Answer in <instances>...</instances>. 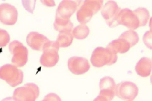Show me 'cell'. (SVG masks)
I'll list each match as a JSON object with an SVG mask.
<instances>
[{"mask_svg": "<svg viewBox=\"0 0 152 101\" xmlns=\"http://www.w3.org/2000/svg\"><path fill=\"white\" fill-rule=\"evenodd\" d=\"M117 59V54L111 50L107 48L98 47L93 51L90 60L93 66L99 68L112 65Z\"/></svg>", "mask_w": 152, "mask_h": 101, "instance_id": "cell-1", "label": "cell"}, {"mask_svg": "<svg viewBox=\"0 0 152 101\" xmlns=\"http://www.w3.org/2000/svg\"><path fill=\"white\" fill-rule=\"evenodd\" d=\"M23 77V71L13 65L6 64L0 67V78L12 87H15L21 84Z\"/></svg>", "mask_w": 152, "mask_h": 101, "instance_id": "cell-2", "label": "cell"}, {"mask_svg": "<svg viewBox=\"0 0 152 101\" xmlns=\"http://www.w3.org/2000/svg\"><path fill=\"white\" fill-rule=\"evenodd\" d=\"M59 48L56 41L49 40L47 42L43 48V52L40 58L41 64L46 67L55 65L59 59L58 51Z\"/></svg>", "mask_w": 152, "mask_h": 101, "instance_id": "cell-3", "label": "cell"}, {"mask_svg": "<svg viewBox=\"0 0 152 101\" xmlns=\"http://www.w3.org/2000/svg\"><path fill=\"white\" fill-rule=\"evenodd\" d=\"M9 49L12 54L11 62L13 65L21 67L26 64L28 60V50L20 41L15 40L11 42Z\"/></svg>", "mask_w": 152, "mask_h": 101, "instance_id": "cell-4", "label": "cell"}, {"mask_svg": "<svg viewBox=\"0 0 152 101\" xmlns=\"http://www.w3.org/2000/svg\"><path fill=\"white\" fill-rule=\"evenodd\" d=\"M39 94V89L35 84L30 82L15 89L12 97L15 101H35Z\"/></svg>", "mask_w": 152, "mask_h": 101, "instance_id": "cell-5", "label": "cell"}, {"mask_svg": "<svg viewBox=\"0 0 152 101\" xmlns=\"http://www.w3.org/2000/svg\"><path fill=\"white\" fill-rule=\"evenodd\" d=\"M85 0L77 12V18L82 24H84L91 20L93 15L100 9L102 4L99 1Z\"/></svg>", "mask_w": 152, "mask_h": 101, "instance_id": "cell-6", "label": "cell"}, {"mask_svg": "<svg viewBox=\"0 0 152 101\" xmlns=\"http://www.w3.org/2000/svg\"><path fill=\"white\" fill-rule=\"evenodd\" d=\"M138 91V88L135 83L123 81L116 85L115 95L124 100L132 101L137 95Z\"/></svg>", "mask_w": 152, "mask_h": 101, "instance_id": "cell-7", "label": "cell"}, {"mask_svg": "<svg viewBox=\"0 0 152 101\" xmlns=\"http://www.w3.org/2000/svg\"><path fill=\"white\" fill-rule=\"evenodd\" d=\"M18 12L12 5L6 3L0 4V21L8 25L15 24L17 20Z\"/></svg>", "mask_w": 152, "mask_h": 101, "instance_id": "cell-8", "label": "cell"}, {"mask_svg": "<svg viewBox=\"0 0 152 101\" xmlns=\"http://www.w3.org/2000/svg\"><path fill=\"white\" fill-rule=\"evenodd\" d=\"M116 84L114 79L110 76H105L100 80L99 83L100 92L99 95L111 101L115 95Z\"/></svg>", "mask_w": 152, "mask_h": 101, "instance_id": "cell-9", "label": "cell"}, {"mask_svg": "<svg viewBox=\"0 0 152 101\" xmlns=\"http://www.w3.org/2000/svg\"><path fill=\"white\" fill-rule=\"evenodd\" d=\"M67 65L70 72L77 75L84 74L87 72L90 68L88 60L81 57H71L67 61Z\"/></svg>", "mask_w": 152, "mask_h": 101, "instance_id": "cell-10", "label": "cell"}, {"mask_svg": "<svg viewBox=\"0 0 152 101\" xmlns=\"http://www.w3.org/2000/svg\"><path fill=\"white\" fill-rule=\"evenodd\" d=\"M117 22L129 28H135L139 27L137 17L132 11L128 9H122L118 14Z\"/></svg>", "mask_w": 152, "mask_h": 101, "instance_id": "cell-11", "label": "cell"}, {"mask_svg": "<svg viewBox=\"0 0 152 101\" xmlns=\"http://www.w3.org/2000/svg\"><path fill=\"white\" fill-rule=\"evenodd\" d=\"M108 2L104 6L102 14L104 18L108 21V25H117V17L120 10L117 4L114 1Z\"/></svg>", "mask_w": 152, "mask_h": 101, "instance_id": "cell-12", "label": "cell"}, {"mask_svg": "<svg viewBox=\"0 0 152 101\" xmlns=\"http://www.w3.org/2000/svg\"><path fill=\"white\" fill-rule=\"evenodd\" d=\"M77 6V4L74 1L62 0L57 9L55 17L69 19L76 11Z\"/></svg>", "mask_w": 152, "mask_h": 101, "instance_id": "cell-13", "label": "cell"}, {"mask_svg": "<svg viewBox=\"0 0 152 101\" xmlns=\"http://www.w3.org/2000/svg\"><path fill=\"white\" fill-rule=\"evenodd\" d=\"M49 40L46 36L36 32H30L26 38L28 45L32 49L36 50H42L44 45Z\"/></svg>", "mask_w": 152, "mask_h": 101, "instance_id": "cell-14", "label": "cell"}, {"mask_svg": "<svg viewBox=\"0 0 152 101\" xmlns=\"http://www.w3.org/2000/svg\"><path fill=\"white\" fill-rule=\"evenodd\" d=\"M151 60L146 57H143L136 64L135 70L140 76L147 77L151 73Z\"/></svg>", "mask_w": 152, "mask_h": 101, "instance_id": "cell-15", "label": "cell"}, {"mask_svg": "<svg viewBox=\"0 0 152 101\" xmlns=\"http://www.w3.org/2000/svg\"><path fill=\"white\" fill-rule=\"evenodd\" d=\"M131 47L130 44L124 39L119 38L110 43L106 47L117 53H124L127 52Z\"/></svg>", "mask_w": 152, "mask_h": 101, "instance_id": "cell-16", "label": "cell"}, {"mask_svg": "<svg viewBox=\"0 0 152 101\" xmlns=\"http://www.w3.org/2000/svg\"><path fill=\"white\" fill-rule=\"evenodd\" d=\"M54 29L59 32L66 31H72L73 24L69 19L55 17L53 24Z\"/></svg>", "mask_w": 152, "mask_h": 101, "instance_id": "cell-17", "label": "cell"}, {"mask_svg": "<svg viewBox=\"0 0 152 101\" xmlns=\"http://www.w3.org/2000/svg\"><path fill=\"white\" fill-rule=\"evenodd\" d=\"M72 32L71 31H66L59 32L56 41L59 47H67L71 45L74 37Z\"/></svg>", "mask_w": 152, "mask_h": 101, "instance_id": "cell-18", "label": "cell"}, {"mask_svg": "<svg viewBox=\"0 0 152 101\" xmlns=\"http://www.w3.org/2000/svg\"><path fill=\"white\" fill-rule=\"evenodd\" d=\"M89 29L86 25L82 24L74 28L72 33L73 37L78 40L86 38L89 34Z\"/></svg>", "mask_w": 152, "mask_h": 101, "instance_id": "cell-19", "label": "cell"}, {"mask_svg": "<svg viewBox=\"0 0 152 101\" xmlns=\"http://www.w3.org/2000/svg\"><path fill=\"white\" fill-rule=\"evenodd\" d=\"M138 20L139 26L145 25L149 18V14L148 10L146 8H140L134 12Z\"/></svg>", "mask_w": 152, "mask_h": 101, "instance_id": "cell-20", "label": "cell"}, {"mask_svg": "<svg viewBox=\"0 0 152 101\" xmlns=\"http://www.w3.org/2000/svg\"><path fill=\"white\" fill-rule=\"evenodd\" d=\"M126 40L130 44L131 47L138 41L139 37L137 33L132 30L126 31L119 37Z\"/></svg>", "mask_w": 152, "mask_h": 101, "instance_id": "cell-21", "label": "cell"}, {"mask_svg": "<svg viewBox=\"0 0 152 101\" xmlns=\"http://www.w3.org/2000/svg\"><path fill=\"white\" fill-rule=\"evenodd\" d=\"M10 36L5 30L0 28V47L5 46L9 42Z\"/></svg>", "mask_w": 152, "mask_h": 101, "instance_id": "cell-22", "label": "cell"}, {"mask_svg": "<svg viewBox=\"0 0 152 101\" xmlns=\"http://www.w3.org/2000/svg\"><path fill=\"white\" fill-rule=\"evenodd\" d=\"M22 4L25 9L29 12L33 13L35 5V0H22Z\"/></svg>", "mask_w": 152, "mask_h": 101, "instance_id": "cell-23", "label": "cell"}, {"mask_svg": "<svg viewBox=\"0 0 152 101\" xmlns=\"http://www.w3.org/2000/svg\"><path fill=\"white\" fill-rule=\"evenodd\" d=\"M143 42L148 48L151 49V30L147 31L143 36Z\"/></svg>", "mask_w": 152, "mask_h": 101, "instance_id": "cell-24", "label": "cell"}, {"mask_svg": "<svg viewBox=\"0 0 152 101\" xmlns=\"http://www.w3.org/2000/svg\"><path fill=\"white\" fill-rule=\"evenodd\" d=\"M41 101H61L60 97L57 94L50 93L46 95Z\"/></svg>", "mask_w": 152, "mask_h": 101, "instance_id": "cell-25", "label": "cell"}, {"mask_svg": "<svg viewBox=\"0 0 152 101\" xmlns=\"http://www.w3.org/2000/svg\"><path fill=\"white\" fill-rule=\"evenodd\" d=\"M41 1L43 4L47 6L53 7L56 5L53 0H42Z\"/></svg>", "mask_w": 152, "mask_h": 101, "instance_id": "cell-26", "label": "cell"}, {"mask_svg": "<svg viewBox=\"0 0 152 101\" xmlns=\"http://www.w3.org/2000/svg\"><path fill=\"white\" fill-rule=\"evenodd\" d=\"M93 101H108L104 97L98 95L97 96Z\"/></svg>", "mask_w": 152, "mask_h": 101, "instance_id": "cell-27", "label": "cell"}, {"mask_svg": "<svg viewBox=\"0 0 152 101\" xmlns=\"http://www.w3.org/2000/svg\"><path fill=\"white\" fill-rule=\"evenodd\" d=\"M1 101H15L12 97H8L3 99Z\"/></svg>", "mask_w": 152, "mask_h": 101, "instance_id": "cell-28", "label": "cell"}, {"mask_svg": "<svg viewBox=\"0 0 152 101\" xmlns=\"http://www.w3.org/2000/svg\"><path fill=\"white\" fill-rule=\"evenodd\" d=\"M127 101H130V100H128Z\"/></svg>", "mask_w": 152, "mask_h": 101, "instance_id": "cell-29", "label": "cell"}]
</instances>
